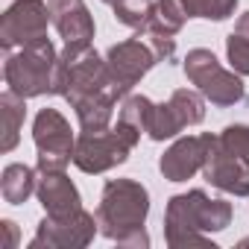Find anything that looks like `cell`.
<instances>
[{"label":"cell","instance_id":"6da1fadb","mask_svg":"<svg viewBox=\"0 0 249 249\" xmlns=\"http://www.w3.org/2000/svg\"><path fill=\"white\" fill-rule=\"evenodd\" d=\"M150 214V194L135 179H108L97 205L100 231L120 246H150L144 220Z\"/></svg>","mask_w":249,"mask_h":249},{"label":"cell","instance_id":"7a4b0ae2","mask_svg":"<svg viewBox=\"0 0 249 249\" xmlns=\"http://www.w3.org/2000/svg\"><path fill=\"white\" fill-rule=\"evenodd\" d=\"M231 223V205L226 199H211L205 191L176 194L167 202L164 237L173 249L185 246H214L205 240V231H223Z\"/></svg>","mask_w":249,"mask_h":249},{"label":"cell","instance_id":"3957f363","mask_svg":"<svg viewBox=\"0 0 249 249\" xmlns=\"http://www.w3.org/2000/svg\"><path fill=\"white\" fill-rule=\"evenodd\" d=\"M56 94H62L71 106H79L82 100L91 97H114V100L123 97L106 59H100L91 47H68V44L56 68Z\"/></svg>","mask_w":249,"mask_h":249},{"label":"cell","instance_id":"277c9868","mask_svg":"<svg viewBox=\"0 0 249 249\" xmlns=\"http://www.w3.org/2000/svg\"><path fill=\"white\" fill-rule=\"evenodd\" d=\"M56 68H59L56 47L50 44V38H38L6 56L3 79L9 91L30 100L41 94H56Z\"/></svg>","mask_w":249,"mask_h":249},{"label":"cell","instance_id":"5b68a950","mask_svg":"<svg viewBox=\"0 0 249 249\" xmlns=\"http://www.w3.org/2000/svg\"><path fill=\"white\" fill-rule=\"evenodd\" d=\"M185 76L199 88V94L205 100H211L220 108H229V106H234L246 97L240 73L234 76L231 71H226L217 62V56L205 47H196L185 56Z\"/></svg>","mask_w":249,"mask_h":249},{"label":"cell","instance_id":"8992f818","mask_svg":"<svg viewBox=\"0 0 249 249\" xmlns=\"http://www.w3.org/2000/svg\"><path fill=\"white\" fill-rule=\"evenodd\" d=\"M138 141L141 138L120 123L114 129H103V132H82V138L73 147V164L82 173H106L126 161Z\"/></svg>","mask_w":249,"mask_h":249},{"label":"cell","instance_id":"52a82bcc","mask_svg":"<svg viewBox=\"0 0 249 249\" xmlns=\"http://www.w3.org/2000/svg\"><path fill=\"white\" fill-rule=\"evenodd\" d=\"M33 141H36V153H38V170L41 173H56L65 170L73 161V132L71 123L62 117V111L56 108H41L36 114L33 123Z\"/></svg>","mask_w":249,"mask_h":249},{"label":"cell","instance_id":"ba28073f","mask_svg":"<svg viewBox=\"0 0 249 249\" xmlns=\"http://www.w3.org/2000/svg\"><path fill=\"white\" fill-rule=\"evenodd\" d=\"M202 117H205V103H202V97H199L196 91L176 88L167 103L153 106L147 135H150L153 141H167V138H176L182 129L202 123Z\"/></svg>","mask_w":249,"mask_h":249},{"label":"cell","instance_id":"9c48e42d","mask_svg":"<svg viewBox=\"0 0 249 249\" xmlns=\"http://www.w3.org/2000/svg\"><path fill=\"white\" fill-rule=\"evenodd\" d=\"M47 24H50V6L44 0H15L0 21V44L6 53H12L24 44L47 38Z\"/></svg>","mask_w":249,"mask_h":249},{"label":"cell","instance_id":"30bf717a","mask_svg":"<svg viewBox=\"0 0 249 249\" xmlns=\"http://www.w3.org/2000/svg\"><path fill=\"white\" fill-rule=\"evenodd\" d=\"M97 217L88 214V211H71V214H62V217H53L47 214L41 223H38V231L33 237V249L38 246H47V249H79V246H88L97 234Z\"/></svg>","mask_w":249,"mask_h":249},{"label":"cell","instance_id":"8fae6325","mask_svg":"<svg viewBox=\"0 0 249 249\" xmlns=\"http://www.w3.org/2000/svg\"><path fill=\"white\" fill-rule=\"evenodd\" d=\"M106 62H108V71H111V76H114L120 94L126 97L129 88L138 85L141 76H147V73L153 71V65L159 62V56H156V50H153L141 36H135V38H129V41L114 44V47L106 53Z\"/></svg>","mask_w":249,"mask_h":249},{"label":"cell","instance_id":"7c38bea8","mask_svg":"<svg viewBox=\"0 0 249 249\" xmlns=\"http://www.w3.org/2000/svg\"><path fill=\"white\" fill-rule=\"evenodd\" d=\"M217 141V135H188L179 138L159 161V170L167 182H185L194 173H199L205 167V159L211 153V144Z\"/></svg>","mask_w":249,"mask_h":249},{"label":"cell","instance_id":"4fadbf2b","mask_svg":"<svg viewBox=\"0 0 249 249\" xmlns=\"http://www.w3.org/2000/svg\"><path fill=\"white\" fill-rule=\"evenodd\" d=\"M50 24L62 36L68 47H91L94 38V18L85 6V0H47Z\"/></svg>","mask_w":249,"mask_h":249},{"label":"cell","instance_id":"5bb4252c","mask_svg":"<svg viewBox=\"0 0 249 249\" xmlns=\"http://www.w3.org/2000/svg\"><path fill=\"white\" fill-rule=\"evenodd\" d=\"M202 176H205V182H211L214 188H220V191H226V194L249 196V170L220 144V135H217V141L211 144V153H208V159H205Z\"/></svg>","mask_w":249,"mask_h":249},{"label":"cell","instance_id":"9a60e30c","mask_svg":"<svg viewBox=\"0 0 249 249\" xmlns=\"http://www.w3.org/2000/svg\"><path fill=\"white\" fill-rule=\"evenodd\" d=\"M36 194H38V202L44 205V211L53 214V217H62V214H71V211H79V208H82L79 191H76V185L65 176V170L41 173Z\"/></svg>","mask_w":249,"mask_h":249},{"label":"cell","instance_id":"2e32d148","mask_svg":"<svg viewBox=\"0 0 249 249\" xmlns=\"http://www.w3.org/2000/svg\"><path fill=\"white\" fill-rule=\"evenodd\" d=\"M24 117H27V106H24V97H18L15 91L6 88V94L0 97V150L3 153H12L18 138H21V126H24Z\"/></svg>","mask_w":249,"mask_h":249},{"label":"cell","instance_id":"e0dca14e","mask_svg":"<svg viewBox=\"0 0 249 249\" xmlns=\"http://www.w3.org/2000/svg\"><path fill=\"white\" fill-rule=\"evenodd\" d=\"M36 170L27 164H9L3 170V182H0V191H3V199L9 205H21L33 196L36 191Z\"/></svg>","mask_w":249,"mask_h":249},{"label":"cell","instance_id":"ac0fdd59","mask_svg":"<svg viewBox=\"0 0 249 249\" xmlns=\"http://www.w3.org/2000/svg\"><path fill=\"white\" fill-rule=\"evenodd\" d=\"M114 103H117L114 97H91V100H82L79 106H73L79 129L82 132H103V129H108Z\"/></svg>","mask_w":249,"mask_h":249},{"label":"cell","instance_id":"d6986e66","mask_svg":"<svg viewBox=\"0 0 249 249\" xmlns=\"http://www.w3.org/2000/svg\"><path fill=\"white\" fill-rule=\"evenodd\" d=\"M185 21H188V15H185L179 0H159L153 6L150 24L144 30H153V33H161V36H176L185 27Z\"/></svg>","mask_w":249,"mask_h":249},{"label":"cell","instance_id":"ffe728a7","mask_svg":"<svg viewBox=\"0 0 249 249\" xmlns=\"http://www.w3.org/2000/svg\"><path fill=\"white\" fill-rule=\"evenodd\" d=\"M153 100H147L144 94H132V97H126L123 100V108H120V117H117V123L120 126H126L129 132H135L138 138H141V132H147L150 129V114H153Z\"/></svg>","mask_w":249,"mask_h":249},{"label":"cell","instance_id":"44dd1931","mask_svg":"<svg viewBox=\"0 0 249 249\" xmlns=\"http://www.w3.org/2000/svg\"><path fill=\"white\" fill-rule=\"evenodd\" d=\"M153 0H117L111 6L114 9V18L123 24V27H132V30H144L150 24V15H153Z\"/></svg>","mask_w":249,"mask_h":249},{"label":"cell","instance_id":"7402d4cb","mask_svg":"<svg viewBox=\"0 0 249 249\" xmlns=\"http://www.w3.org/2000/svg\"><path fill=\"white\" fill-rule=\"evenodd\" d=\"M188 18H208V21H226L237 0H179Z\"/></svg>","mask_w":249,"mask_h":249},{"label":"cell","instance_id":"603a6c76","mask_svg":"<svg viewBox=\"0 0 249 249\" xmlns=\"http://www.w3.org/2000/svg\"><path fill=\"white\" fill-rule=\"evenodd\" d=\"M220 144L249 170V126H243V123H231V126H226L220 132Z\"/></svg>","mask_w":249,"mask_h":249},{"label":"cell","instance_id":"cb8c5ba5","mask_svg":"<svg viewBox=\"0 0 249 249\" xmlns=\"http://www.w3.org/2000/svg\"><path fill=\"white\" fill-rule=\"evenodd\" d=\"M226 56H229V65H231L234 73L249 76V38L246 36L231 33L226 38Z\"/></svg>","mask_w":249,"mask_h":249},{"label":"cell","instance_id":"d4e9b609","mask_svg":"<svg viewBox=\"0 0 249 249\" xmlns=\"http://www.w3.org/2000/svg\"><path fill=\"white\" fill-rule=\"evenodd\" d=\"M138 36L156 50L159 62H170V59H173V53H176V41H173V36H161V33H153V30H141Z\"/></svg>","mask_w":249,"mask_h":249},{"label":"cell","instance_id":"484cf974","mask_svg":"<svg viewBox=\"0 0 249 249\" xmlns=\"http://www.w3.org/2000/svg\"><path fill=\"white\" fill-rule=\"evenodd\" d=\"M0 229L6 231V240H3V246H6V249H15V246H18V226H15L12 220H0Z\"/></svg>","mask_w":249,"mask_h":249},{"label":"cell","instance_id":"4316f807","mask_svg":"<svg viewBox=\"0 0 249 249\" xmlns=\"http://www.w3.org/2000/svg\"><path fill=\"white\" fill-rule=\"evenodd\" d=\"M234 33H240V36H246V38H249V12H243V15L237 18V24H234Z\"/></svg>","mask_w":249,"mask_h":249},{"label":"cell","instance_id":"83f0119b","mask_svg":"<svg viewBox=\"0 0 249 249\" xmlns=\"http://www.w3.org/2000/svg\"><path fill=\"white\" fill-rule=\"evenodd\" d=\"M103 3H108V6H114V3H117V0H103Z\"/></svg>","mask_w":249,"mask_h":249}]
</instances>
